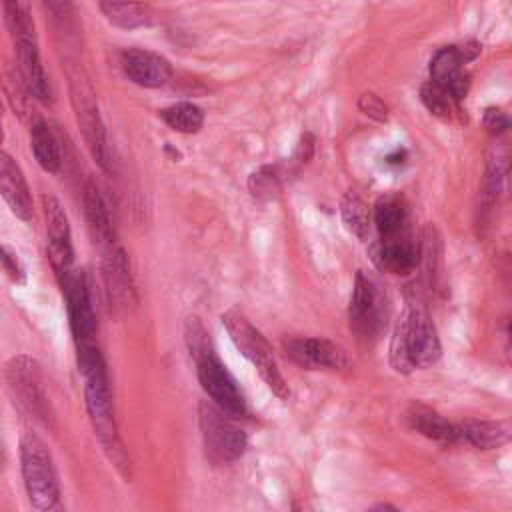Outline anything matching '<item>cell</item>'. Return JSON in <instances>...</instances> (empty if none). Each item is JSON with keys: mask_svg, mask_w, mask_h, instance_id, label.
I'll use <instances>...</instances> for the list:
<instances>
[{"mask_svg": "<svg viewBox=\"0 0 512 512\" xmlns=\"http://www.w3.org/2000/svg\"><path fill=\"white\" fill-rule=\"evenodd\" d=\"M390 366L400 374H410L438 362L442 344L438 330L420 304H408L396 320L390 338Z\"/></svg>", "mask_w": 512, "mask_h": 512, "instance_id": "obj_1", "label": "cell"}, {"mask_svg": "<svg viewBox=\"0 0 512 512\" xmlns=\"http://www.w3.org/2000/svg\"><path fill=\"white\" fill-rule=\"evenodd\" d=\"M84 402L88 410L90 424L94 428V434L106 452L108 460L116 466V470L122 476H130V458L124 448V442L118 432L116 416H114V404L112 394L108 386V372L106 374H94L84 378Z\"/></svg>", "mask_w": 512, "mask_h": 512, "instance_id": "obj_2", "label": "cell"}, {"mask_svg": "<svg viewBox=\"0 0 512 512\" xmlns=\"http://www.w3.org/2000/svg\"><path fill=\"white\" fill-rule=\"evenodd\" d=\"M222 324H224L226 332L230 334L234 346L258 370V374L268 384V388L280 400H286L290 396V388H288V384L276 364L272 348H270L268 340L262 336V332L258 328H254L250 324V320L236 308L222 314Z\"/></svg>", "mask_w": 512, "mask_h": 512, "instance_id": "obj_3", "label": "cell"}, {"mask_svg": "<svg viewBox=\"0 0 512 512\" xmlns=\"http://www.w3.org/2000/svg\"><path fill=\"white\" fill-rule=\"evenodd\" d=\"M20 468L28 500L38 510H52L60 502V486L52 454L34 432L20 438Z\"/></svg>", "mask_w": 512, "mask_h": 512, "instance_id": "obj_4", "label": "cell"}, {"mask_svg": "<svg viewBox=\"0 0 512 512\" xmlns=\"http://www.w3.org/2000/svg\"><path fill=\"white\" fill-rule=\"evenodd\" d=\"M6 28L10 32L14 52H16V70L30 92V96L42 104L52 102V88L48 82V76L44 72L38 42L34 34V22L28 16V10L22 6V10L6 20Z\"/></svg>", "mask_w": 512, "mask_h": 512, "instance_id": "obj_5", "label": "cell"}, {"mask_svg": "<svg viewBox=\"0 0 512 512\" xmlns=\"http://www.w3.org/2000/svg\"><path fill=\"white\" fill-rule=\"evenodd\" d=\"M232 418L212 402H200L198 406L204 452L214 464H230L246 450V432Z\"/></svg>", "mask_w": 512, "mask_h": 512, "instance_id": "obj_6", "label": "cell"}, {"mask_svg": "<svg viewBox=\"0 0 512 512\" xmlns=\"http://www.w3.org/2000/svg\"><path fill=\"white\" fill-rule=\"evenodd\" d=\"M4 378L12 398L36 420L50 426L52 412L38 362L28 354L12 356L4 366Z\"/></svg>", "mask_w": 512, "mask_h": 512, "instance_id": "obj_7", "label": "cell"}, {"mask_svg": "<svg viewBox=\"0 0 512 512\" xmlns=\"http://www.w3.org/2000/svg\"><path fill=\"white\" fill-rule=\"evenodd\" d=\"M70 102L76 114L78 128L86 142L90 156L98 162L102 170H110V146L106 138V128L98 110V102L90 84L78 74H70Z\"/></svg>", "mask_w": 512, "mask_h": 512, "instance_id": "obj_8", "label": "cell"}, {"mask_svg": "<svg viewBox=\"0 0 512 512\" xmlns=\"http://www.w3.org/2000/svg\"><path fill=\"white\" fill-rule=\"evenodd\" d=\"M64 298H66V308H68V320H70V330L76 348L84 346H94L98 344V322H96V312L92 304V292L88 278L82 270H70L66 276L60 280Z\"/></svg>", "mask_w": 512, "mask_h": 512, "instance_id": "obj_9", "label": "cell"}, {"mask_svg": "<svg viewBox=\"0 0 512 512\" xmlns=\"http://www.w3.org/2000/svg\"><path fill=\"white\" fill-rule=\"evenodd\" d=\"M198 380L204 392L210 396L212 404H216L222 412L230 416H244L246 414V400L242 390L238 388L232 374L220 362V358L210 352L196 360Z\"/></svg>", "mask_w": 512, "mask_h": 512, "instance_id": "obj_10", "label": "cell"}, {"mask_svg": "<svg viewBox=\"0 0 512 512\" xmlns=\"http://www.w3.org/2000/svg\"><path fill=\"white\" fill-rule=\"evenodd\" d=\"M100 270H102V282L106 288V296L110 302V308L116 314L130 312V308L136 304V288L130 274V264L124 248L114 242L100 250Z\"/></svg>", "mask_w": 512, "mask_h": 512, "instance_id": "obj_11", "label": "cell"}, {"mask_svg": "<svg viewBox=\"0 0 512 512\" xmlns=\"http://www.w3.org/2000/svg\"><path fill=\"white\" fill-rule=\"evenodd\" d=\"M42 210L46 220V238H48V260L56 278L60 280L72 270L74 250H72V234L68 216L58 202V198L44 194L42 196Z\"/></svg>", "mask_w": 512, "mask_h": 512, "instance_id": "obj_12", "label": "cell"}, {"mask_svg": "<svg viewBox=\"0 0 512 512\" xmlns=\"http://www.w3.org/2000/svg\"><path fill=\"white\" fill-rule=\"evenodd\" d=\"M370 258L380 272L406 276L418 268L422 254H420V244L402 230L396 236L380 238L376 244H372Z\"/></svg>", "mask_w": 512, "mask_h": 512, "instance_id": "obj_13", "label": "cell"}, {"mask_svg": "<svg viewBox=\"0 0 512 512\" xmlns=\"http://www.w3.org/2000/svg\"><path fill=\"white\" fill-rule=\"evenodd\" d=\"M350 328L358 338H370L380 328V296L378 286L362 272H356L348 306Z\"/></svg>", "mask_w": 512, "mask_h": 512, "instance_id": "obj_14", "label": "cell"}, {"mask_svg": "<svg viewBox=\"0 0 512 512\" xmlns=\"http://www.w3.org/2000/svg\"><path fill=\"white\" fill-rule=\"evenodd\" d=\"M286 354L308 370H342L348 366V354L342 346L326 338H290L284 342Z\"/></svg>", "mask_w": 512, "mask_h": 512, "instance_id": "obj_15", "label": "cell"}, {"mask_svg": "<svg viewBox=\"0 0 512 512\" xmlns=\"http://www.w3.org/2000/svg\"><path fill=\"white\" fill-rule=\"evenodd\" d=\"M122 70L134 84L142 88H160L170 82L172 66L170 62L152 50L128 48L122 52Z\"/></svg>", "mask_w": 512, "mask_h": 512, "instance_id": "obj_16", "label": "cell"}, {"mask_svg": "<svg viewBox=\"0 0 512 512\" xmlns=\"http://www.w3.org/2000/svg\"><path fill=\"white\" fill-rule=\"evenodd\" d=\"M0 194L16 218L24 222L32 218L34 206L30 186L16 160L4 150H0Z\"/></svg>", "mask_w": 512, "mask_h": 512, "instance_id": "obj_17", "label": "cell"}, {"mask_svg": "<svg viewBox=\"0 0 512 512\" xmlns=\"http://www.w3.org/2000/svg\"><path fill=\"white\" fill-rule=\"evenodd\" d=\"M82 204H84V216H86V224L90 230V236L94 240V244L102 250L116 240V232L110 220V212L106 208V202L98 190V186L88 180L84 184V192H82Z\"/></svg>", "mask_w": 512, "mask_h": 512, "instance_id": "obj_18", "label": "cell"}, {"mask_svg": "<svg viewBox=\"0 0 512 512\" xmlns=\"http://www.w3.org/2000/svg\"><path fill=\"white\" fill-rule=\"evenodd\" d=\"M458 438L466 440L468 444L482 448V450H492L500 448L510 440V424L504 420H476L468 418L456 424Z\"/></svg>", "mask_w": 512, "mask_h": 512, "instance_id": "obj_19", "label": "cell"}, {"mask_svg": "<svg viewBox=\"0 0 512 512\" xmlns=\"http://www.w3.org/2000/svg\"><path fill=\"white\" fill-rule=\"evenodd\" d=\"M406 418L416 432H420L430 440H436L442 444H452L460 440L456 424L448 422L444 416H440L436 410L424 404H412Z\"/></svg>", "mask_w": 512, "mask_h": 512, "instance_id": "obj_20", "label": "cell"}, {"mask_svg": "<svg viewBox=\"0 0 512 512\" xmlns=\"http://www.w3.org/2000/svg\"><path fill=\"white\" fill-rule=\"evenodd\" d=\"M100 10L110 24L124 30L150 26L154 22L152 8L140 0H100Z\"/></svg>", "mask_w": 512, "mask_h": 512, "instance_id": "obj_21", "label": "cell"}, {"mask_svg": "<svg viewBox=\"0 0 512 512\" xmlns=\"http://www.w3.org/2000/svg\"><path fill=\"white\" fill-rule=\"evenodd\" d=\"M30 146H32L36 162L40 164V168L44 172L54 174L60 170L62 158H60L58 140L52 134L50 126L42 118H36L30 126Z\"/></svg>", "mask_w": 512, "mask_h": 512, "instance_id": "obj_22", "label": "cell"}, {"mask_svg": "<svg viewBox=\"0 0 512 512\" xmlns=\"http://www.w3.org/2000/svg\"><path fill=\"white\" fill-rule=\"evenodd\" d=\"M462 64H466V60L458 46L440 48L430 60V80L442 86L444 90H450V86L462 76V70H460Z\"/></svg>", "mask_w": 512, "mask_h": 512, "instance_id": "obj_23", "label": "cell"}, {"mask_svg": "<svg viewBox=\"0 0 512 512\" xmlns=\"http://www.w3.org/2000/svg\"><path fill=\"white\" fill-rule=\"evenodd\" d=\"M406 222V208L400 198L386 194L376 200L374 206V224L378 228L380 238H390L402 232Z\"/></svg>", "mask_w": 512, "mask_h": 512, "instance_id": "obj_24", "label": "cell"}, {"mask_svg": "<svg viewBox=\"0 0 512 512\" xmlns=\"http://www.w3.org/2000/svg\"><path fill=\"white\" fill-rule=\"evenodd\" d=\"M160 118L166 122L168 128L180 134H196L204 124L202 108L186 100L162 108Z\"/></svg>", "mask_w": 512, "mask_h": 512, "instance_id": "obj_25", "label": "cell"}, {"mask_svg": "<svg viewBox=\"0 0 512 512\" xmlns=\"http://www.w3.org/2000/svg\"><path fill=\"white\" fill-rule=\"evenodd\" d=\"M340 214L342 220L346 224V228L358 236L360 240H364L368 236V228H370V212L366 202L356 194V192H346L342 202H340Z\"/></svg>", "mask_w": 512, "mask_h": 512, "instance_id": "obj_26", "label": "cell"}, {"mask_svg": "<svg viewBox=\"0 0 512 512\" xmlns=\"http://www.w3.org/2000/svg\"><path fill=\"white\" fill-rule=\"evenodd\" d=\"M248 190L256 200H264V202L274 200L282 190L280 176H278L276 168L262 166L256 172H252L248 178Z\"/></svg>", "mask_w": 512, "mask_h": 512, "instance_id": "obj_27", "label": "cell"}, {"mask_svg": "<svg viewBox=\"0 0 512 512\" xmlns=\"http://www.w3.org/2000/svg\"><path fill=\"white\" fill-rule=\"evenodd\" d=\"M4 88H6V96L12 104V108L24 118L28 112V100L32 98L30 92L26 90L20 74L16 68H6L4 70Z\"/></svg>", "mask_w": 512, "mask_h": 512, "instance_id": "obj_28", "label": "cell"}, {"mask_svg": "<svg viewBox=\"0 0 512 512\" xmlns=\"http://www.w3.org/2000/svg\"><path fill=\"white\" fill-rule=\"evenodd\" d=\"M420 98L424 102V106L436 114V116H450V110H452V102L454 98L448 94V90H444L442 86L434 84L432 80L426 82L422 88H420Z\"/></svg>", "mask_w": 512, "mask_h": 512, "instance_id": "obj_29", "label": "cell"}, {"mask_svg": "<svg viewBox=\"0 0 512 512\" xmlns=\"http://www.w3.org/2000/svg\"><path fill=\"white\" fill-rule=\"evenodd\" d=\"M186 342H188V350H190L194 360L214 352L212 342L208 338V332H206V328L202 326V322L198 318H188V322H186Z\"/></svg>", "mask_w": 512, "mask_h": 512, "instance_id": "obj_30", "label": "cell"}, {"mask_svg": "<svg viewBox=\"0 0 512 512\" xmlns=\"http://www.w3.org/2000/svg\"><path fill=\"white\" fill-rule=\"evenodd\" d=\"M358 108L372 120L376 122H386L388 120V106L374 94V92H364L358 98Z\"/></svg>", "mask_w": 512, "mask_h": 512, "instance_id": "obj_31", "label": "cell"}, {"mask_svg": "<svg viewBox=\"0 0 512 512\" xmlns=\"http://www.w3.org/2000/svg\"><path fill=\"white\" fill-rule=\"evenodd\" d=\"M510 120L508 116L500 110V108H488L484 114V126L488 128V132L492 134H502L508 128Z\"/></svg>", "mask_w": 512, "mask_h": 512, "instance_id": "obj_32", "label": "cell"}, {"mask_svg": "<svg viewBox=\"0 0 512 512\" xmlns=\"http://www.w3.org/2000/svg\"><path fill=\"white\" fill-rule=\"evenodd\" d=\"M0 264H2V266H4V270L10 274V278H12V280L20 282V280L24 278V270H22V266H20L18 258H16L12 252L4 250V248H0Z\"/></svg>", "mask_w": 512, "mask_h": 512, "instance_id": "obj_33", "label": "cell"}, {"mask_svg": "<svg viewBox=\"0 0 512 512\" xmlns=\"http://www.w3.org/2000/svg\"><path fill=\"white\" fill-rule=\"evenodd\" d=\"M4 142V114H2V104H0V144Z\"/></svg>", "mask_w": 512, "mask_h": 512, "instance_id": "obj_34", "label": "cell"}, {"mask_svg": "<svg viewBox=\"0 0 512 512\" xmlns=\"http://www.w3.org/2000/svg\"><path fill=\"white\" fill-rule=\"evenodd\" d=\"M374 510H396L394 506H390V504H376L374 506Z\"/></svg>", "mask_w": 512, "mask_h": 512, "instance_id": "obj_35", "label": "cell"}, {"mask_svg": "<svg viewBox=\"0 0 512 512\" xmlns=\"http://www.w3.org/2000/svg\"><path fill=\"white\" fill-rule=\"evenodd\" d=\"M6 2H10V0H0V6H4Z\"/></svg>", "mask_w": 512, "mask_h": 512, "instance_id": "obj_36", "label": "cell"}, {"mask_svg": "<svg viewBox=\"0 0 512 512\" xmlns=\"http://www.w3.org/2000/svg\"><path fill=\"white\" fill-rule=\"evenodd\" d=\"M0 464H2V450H0Z\"/></svg>", "mask_w": 512, "mask_h": 512, "instance_id": "obj_37", "label": "cell"}]
</instances>
